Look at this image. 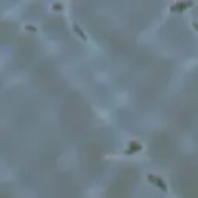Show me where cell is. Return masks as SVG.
I'll return each instance as SVG.
<instances>
[{"instance_id":"4","label":"cell","mask_w":198,"mask_h":198,"mask_svg":"<svg viewBox=\"0 0 198 198\" xmlns=\"http://www.w3.org/2000/svg\"><path fill=\"white\" fill-rule=\"evenodd\" d=\"M73 30H74V33H78V34H79V37H81V39L87 40V34H85L82 30H81V28H79V26H78L76 23H73Z\"/></svg>"},{"instance_id":"5","label":"cell","mask_w":198,"mask_h":198,"mask_svg":"<svg viewBox=\"0 0 198 198\" xmlns=\"http://www.w3.org/2000/svg\"><path fill=\"white\" fill-rule=\"evenodd\" d=\"M194 28H195V30H197V31H198V23H197V22H195V23H194Z\"/></svg>"},{"instance_id":"3","label":"cell","mask_w":198,"mask_h":198,"mask_svg":"<svg viewBox=\"0 0 198 198\" xmlns=\"http://www.w3.org/2000/svg\"><path fill=\"white\" fill-rule=\"evenodd\" d=\"M142 149L141 144H138V142H130V149L125 150V153H133V152H139V150Z\"/></svg>"},{"instance_id":"1","label":"cell","mask_w":198,"mask_h":198,"mask_svg":"<svg viewBox=\"0 0 198 198\" xmlns=\"http://www.w3.org/2000/svg\"><path fill=\"white\" fill-rule=\"evenodd\" d=\"M194 3L192 2H180V3H175L170 6V11L172 12H178V11H183V9H186L189 8V6H192Z\"/></svg>"},{"instance_id":"2","label":"cell","mask_w":198,"mask_h":198,"mask_svg":"<svg viewBox=\"0 0 198 198\" xmlns=\"http://www.w3.org/2000/svg\"><path fill=\"white\" fill-rule=\"evenodd\" d=\"M147 180H149V181H152V183H155V184H156V186H158L161 190H167L166 183L162 181L161 178H158V176H155V175H147Z\"/></svg>"}]
</instances>
